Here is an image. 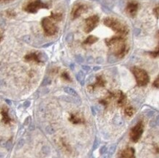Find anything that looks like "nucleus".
Returning <instances> with one entry per match:
<instances>
[{
  "mask_svg": "<svg viewBox=\"0 0 159 158\" xmlns=\"http://www.w3.org/2000/svg\"><path fill=\"white\" fill-rule=\"evenodd\" d=\"M108 46L111 47L115 54L119 57H123L126 53V45L125 40L121 37H114L112 39L107 40Z\"/></svg>",
  "mask_w": 159,
  "mask_h": 158,
  "instance_id": "f257e3e1",
  "label": "nucleus"
},
{
  "mask_svg": "<svg viewBox=\"0 0 159 158\" xmlns=\"http://www.w3.org/2000/svg\"><path fill=\"white\" fill-rule=\"evenodd\" d=\"M103 23L106 26L110 27L112 30L117 32V33L127 34L128 32L127 26L117 19H112V18H107L103 21Z\"/></svg>",
  "mask_w": 159,
  "mask_h": 158,
  "instance_id": "f03ea898",
  "label": "nucleus"
},
{
  "mask_svg": "<svg viewBox=\"0 0 159 158\" xmlns=\"http://www.w3.org/2000/svg\"><path fill=\"white\" fill-rule=\"evenodd\" d=\"M132 72L135 76L136 82L139 86H146L149 82V76L145 70L139 68H132Z\"/></svg>",
  "mask_w": 159,
  "mask_h": 158,
  "instance_id": "7ed1b4c3",
  "label": "nucleus"
},
{
  "mask_svg": "<svg viewBox=\"0 0 159 158\" xmlns=\"http://www.w3.org/2000/svg\"><path fill=\"white\" fill-rule=\"evenodd\" d=\"M43 8H48L47 4L43 2L40 0H34L31 2H29L24 7V11L30 13H35L39 10Z\"/></svg>",
  "mask_w": 159,
  "mask_h": 158,
  "instance_id": "20e7f679",
  "label": "nucleus"
},
{
  "mask_svg": "<svg viewBox=\"0 0 159 158\" xmlns=\"http://www.w3.org/2000/svg\"><path fill=\"white\" fill-rule=\"evenodd\" d=\"M41 25L45 34L47 36H52L57 32V28L52 21L50 18H43L42 19Z\"/></svg>",
  "mask_w": 159,
  "mask_h": 158,
  "instance_id": "39448f33",
  "label": "nucleus"
},
{
  "mask_svg": "<svg viewBox=\"0 0 159 158\" xmlns=\"http://www.w3.org/2000/svg\"><path fill=\"white\" fill-rule=\"evenodd\" d=\"M144 131V126L142 121H139L137 123L136 126H134L131 129L130 133V139L134 141V142H137L141 138L142 133Z\"/></svg>",
  "mask_w": 159,
  "mask_h": 158,
  "instance_id": "423d86ee",
  "label": "nucleus"
},
{
  "mask_svg": "<svg viewBox=\"0 0 159 158\" xmlns=\"http://www.w3.org/2000/svg\"><path fill=\"white\" fill-rule=\"evenodd\" d=\"M88 9V6L86 4L78 3L73 6L72 11H71V18L72 19H76L77 18L80 17L84 13L87 11Z\"/></svg>",
  "mask_w": 159,
  "mask_h": 158,
  "instance_id": "0eeeda50",
  "label": "nucleus"
},
{
  "mask_svg": "<svg viewBox=\"0 0 159 158\" xmlns=\"http://www.w3.org/2000/svg\"><path fill=\"white\" fill-rule=\"evenodd\" d=\"M99 22V17L98 15H93L85 20L84 31L86 33H89L96 27Z\"/></svg>",
  "mask_w": 159,
  "mask_h": 158,
  "instance_id": "6e6552de",
  "label": "nucleus"
},
{
  "mask_svg": "<svg viewBox=\"0 0 159 158\" xmlns=\"http://www.w3.org/2000/svg\"><path fill=\"white\" fill-rule=\"evenodd\" d=\"M139 9V4L136 1H130L126 6V12L130 17H134L137 13Z\"/></svg>",
  "mask_w": 159,
  "mask_h": 158,
  "instance_id": "1a4fd4ad",
  "label": "nucleus"
},
{
  "mask_svg": "<svg viewBox=\"0 0 159 158\" xmlns=\"http://www.w3.org/2000/svg\"><path fill=\"white\" fill-rule=\"evenodd\" d=\"M46 56L43 54H39V53H31L27 54L25 56L26 61L28 62H35L37 63H39L44 60L43 56Z\"/></svg>",
  "mask_w": 159,
  "mask_h": 158,
  "instance_id": "9d476101",
  "label": "nucleus"
},
{
  "mask_svg": "<svg viewBox=\"0 0 159 158\" xmlns=\"http://www.w3.org/2000/svg\"><path fill=\"white\" fill-rule=\"evenodd\" d=\"M118 158H135L134 149L133 148H127L120 152Z\"/></svg>",
  "mask_w": 159,
  "mask_h": 158,
  "instance_id": "9b49d317",
  "label": "nucleus"
},
{
  "mask_svg": "<svg viewBox=\"0 0 159 158\" xmlns=\"http://www.w3.org/2000/svg\"><path fill=\"white\" fill-rule=\"evenodd\" d=\"M64 91L65 93H67L68 94H70V96L73 97V98H79L78 93L76 92V90H73V88H71V87H69V86L65 87Z\"/></svg>",
  "mask_w": 159,
  "mask_h": 158,
  "instance_id": "f8f14e48",
  "label": "nucleus"
},
{
  "mask_svg": "<svg viewBox=\"0 0 159 158\" xmlns=\"http://www.w3.org/2000/svg\"><path fill=\"white\" fill-rule=\"evenodd\" d=\"M76 79L77 81L80 83L81 86L84 85V80H85V74L83 71H79L78 73L76 74Z\"/></svg>",
  "mask_w": 159,
  "mask_h": 158,
  "instance_id": "ddd939ff",
  "label": "nucleus"
},
{
  "mask_svg": "<svg viewBox=\"0 0 159 158\" xmlns=\"http://www.w3.org/2000/svg\"><path fill=\"white\" fill-rule=\"evenodd\" d=\"M98 40V38L95 37V36L91 35V36H89V37L87 38V40H85L84 43L88 44V45H91V44H93V43H95V42H97Z\"/></svg>",
  "mask_w": 159,
  "mask_h": 158,
  "instance_id": "4468645a",
  "label": "nucleus"
},
{
  "mask_svg": "<svg viewBox=\"0 0 159 158\" xmlns=\"http://www.w3.org/2000/svg\"><path fill=\"white\" fill-rule=\"evenodd\" d=\"M2 116H3V121H5V123H8L10 121H11L10 117H9V116H8L7 109L3 108L2 111Z\"/></svg>",
  "mask_w": 159,
  "mask_h": 158,
  "instance_id": "2eb2a0df",
  "label": "nucleus"
},
{
  "mask_svg": "<svg viewBox=\"0 0 159 158\" xmlns=\"http://www.w3.org/2000/svg\"><path fill=\"white\" fill-rule=\"evenodd\" d=\"M73 38H74V36H73V33H69L67 34L66 37H65V40L68 43H71L73 41Z\"/></svg>",
  "mask_w": 159,
  "mask_h": 158,
  "instance_id": "dca6fc26",
  "label": "nucleus"
},
{
  "mask_svg": "<svg viewBox=\"0 0 159 158\" xmlns=\"http://www.w3.org/2000/svg\"><path fill=\"white\" fill-rule=\"evenodd\" d=\"M51 17H52V19L55 20V21H60L61 19H62V15H61L60 13H52Z\"/></svg>",
  "mask_w": 159,
  "mask_h": 158,
  "instance_id": "f3484780",
  "label": "nucleus"
},
{
  "mask_svg": "<svg viewBox=\"0 0 159 158\" xmlns=\"http://www.w3.org/2000/svg\"><path fill=\"white\" fill-rule=\"evenodd\" d=\"M125 114H127L128 116H132L134 114V109L131 107H128L127 108H125Z\"/></svg>",
  "mask_w": 159,
  "mask_h": 158,
  "instance_id": "a211bd4d",
  "label": "nucleus"
},
{
  "mask_svg": "<svg viewBox=\"0 0 159 158\" xmlns=\"http://www.w3.org/2000/svg\"><path fill=\"white\" fill-rule=\"evenodd\" d=\"M76 61L77 63H83L84 62V58L81 55H76Z\"/></svg>",
  "mask_w": 159,
  "mask_h": 158,
  "instance_id": "6ab92c4d",
  "label": "nucleus"
},
{
  "mask_svg": "<svg viewBox=\"0 0 159 158\" xmlns=\"http://www.w3.org/2000/svg\"><path fill=\"white\" fill-rule=\"evenodd\" d=\"M51 84V80H50L49 78L46 77V78H44V80H43V81L42 85H43V86H46V85H48V84Z\"/></svg>",
  "mask_w": 159,
  "mask_h": 158,
  "instance_id": "aec40b11",
  "label": "nucleus"
},
{
  "mask_svg": "<svg viewBox=\"0 0 159 158\" xmlns=\"http://www.w3.org/2000/svg\"><path fill=\"white\" fill-rule=\"evenodd\" d=\"M116 149V144H112L111 146V147L109 148V153H110V155H111L112 154L115 152Z\"/></svg>",
  "mask_w": 159,
  "mask_h": 158,
  "instance_id": "412c9836",
  "label": "nucleus"
},
{
  "mask_svg": "<svg viewBox=\"0 0 159 158\" xmlns=\"http://www.w3.org/2000/svg\"><path fill=\"white\" fill-rule=\"evenodd\" d=\"M24 139H21L18 142L17 148H18V149H21V148L24 146Z\"/></svg>",
  "mask_w": 159,
  "mask_h": 158,
  "instance_id": "4be33fe9",
  "label": "nucleus"
},
{
  "mask_svg": "<svg viewBox=\"0 0 159 158\" xmlns=\"http://www.w3.org/2000/svg\"><path fill=\"white\" fill-rule=\"evenodd\" d=\"M98 145H99L98 140L97 138H95V142H94V145H93V149H94V150H95V149H96L98 147Z\"/></svg>",
  "mask_w": 159,
  "mask_h": 158,
  "instance_id": "5701e85b",
  "label": "nucleus"
},
{
  "mask_svg": "<svg viewBox=\"0 0 159 158\" xmlns=\"http://www.w3.org/2000/svg\"><path fill=\"white\" fill-rule=\"evenodd\" d=\"M7 147V149L9 150V149H11V148L12 147V141L10 140V141H7V143H6V147Z\"/></svg>",
  "mask_w": 159,
  "mask_h": 158,
  "instance_id": "b1692460",
  "label": "nucleus"
},
{
  "mask_svg": "<svg viewBox=\"0 0 159 158\" xmlns=\"http://www.w3.org/2000/svg\"><path fill=\"white\" fill-rule=\"evenodd\" d=\"M62 78H64L65 80H68V81H70V77H69L68 74L67 73V72H64V73L62 74Z\"/></svg>",
  "mask_w": 159,
  "mask_h": 158,
  "instance_id": "393cba45",
  "label": "nucleus"
},
{
  "mask_svg": "<svg viewBox=\"0 0 159 158\" xmlns=\"http://www.w3.org/2000/svg\"><path fill=\"white\" fill-rule=\"evenodd\" d=\"M106 151H107V147H106L105 146H103V147H102L101 148V150H100V152H101V154H104Z\"/></svg>",
  "mask_w": 159,
  "mask_h": 158,
  "instance_id": "a878e982",
  "label": "nucleus"
},
{
  "mask_svg": "<svg viewBox=\"0 0 159 158\" xmlns=\"http://www.w3.org/2000/svg\"><path fill=\"white\" fill-rule=\"evenodd\" d=\"M96 62L98 64H102L103 62V59L102 57H98L96 59Z\"/></svg>",
  "mask_w": 159,
  "mask_h": 158,
  "instance_id": "bb28decb",
  "label": "nucleus"
},
{
  "mask_svg": "<svg viewBox=\"0 0 159 158\" xmlns=\"http://www.w3.org/2000/svg\"><path fill=\"white\" fill-rule=\"evenodd\" d=\"M46 130H47V132L48 133H53L54 132V129L52 128V127H48L47 128H46Z\"/></svg>",
  "mask_w": 159,
  "mask_h": 158,
  "instance_id": "cd10ccee",
  "label": "nucleus"
},
{
  "mask_svg": "<svg viewBox=\"0 0 159 158\" xmlns=\"http://www.w3.org/2000/svg\"><path fill=\"white\" fill-rule=\"evenodd\" d=\"M82 69L84 70H85L86 72H89V70H91L90 67H89V66H82Z\"/></svg>",
  "mask_w": 159,
  "mask_h": 158,
  "instance_id": "c85d7f7f",
  "label": "nucleus"
},
{
  "mask_svg": "<svg viewBox=\"0 0 159 158\" xmlns=\"http://www.w3.org/2000/svg\"><path fill=\"white\" fill-rule=\"evenodd\" d=\"M93 62H94V59H93V57L89 56L88 59H87V62H88V63H93Z\"/></svg>",
  "mask_w": 159,
  "mask_h": 158,
  "instance_id": "c756f323",
  "label": "nucleus"
},
{
  "mask_svg": "<svg viewBox=\"0 0 159 158\" xmlns=\"http://www.w3.org/2000/svg\"><path fill=\"white\" fill-rule=\"evenodd\" d=\"M153 86L155 87H156V88H158V77L156 78V81H154Z\"/></svg>",
  "mask_w": 159,
  "mask_h": 158,
  "instance_id": "7c9ffc66",
  "label": "nucleus"
},
{
  "mask_svg": "<svg viewBox=\"0 0 159 158\" xmlns=\"http://www.w3.org/2000/svg\"><path fill=\"white\" fill-rule=\"evenodd\" d=\"M30 105V101H26L25 103H24V106L25 107V108H28Z\"/></svg>",
  "mask_w": 159,
  "mask_h": 158,
  "instance_id": "2f4dec72",
  "label": "nucleus"
},
{
  "mask_svg": "<svg viewBox=\"0 0 159 158\" xmlns=\"http://www.w3.org/2000/svg\"><path fill=\"white\" fill-rule=\"evenodd\" d=\"M6 143H7V141H0V145H1L2 147H6Z\"/></svg>",
  "mask_w": 159,
  "mask_h": 158,
  "instance_id": "473e14b6",
  "label": "nucleus"
},
{
  "mask_svg": "<svg viewBox=\"0 0 159 158\" xmlns=\"http://www.w3.org/2000/svg\"><path fill=\"white\" fill-rule=\"evenodd\" d=\"M3 40V32L2 30L0 29V42H2V40Z\"/></svg>",
  "mask_w": 159,
  "mask_h": 158,
  "instance_id": "72a5a7b5",
  "label": "nucleus"
},
{
  "mask_svg": "<svg viewBox=\"0 0 159 158\" xmlns=\"http://www.w3.org/2000/svg\"><path fill=\"white\" fill-rule=\"evenodd\" d=\"M154 12H155V13H156V17L158 18V6H157L156 8H155L154 9Z\"/></svg>",
  "mask_w": 159,
  "mask_h": 158,
  "instance_id": "f704fd0d",
  "label": "nucleus"
},
{
  "mask_svg": "<svg viewBox=\"0 0 159 158\" xmlns=\"http://www.w3.org/2000/svg\"><path fill=\"white\" fill-rule=\"evenodd\" d=\"M91 110H92V111H93V114L94 115V116H95V115L96 114V113H95V112H96V111H95L94 107H93H93H91Z\"/></svg>",
  "mask_w": 159,
  "mask_h": 158,
  "instance_id": "c9c22d12",
  "label": "nucleus"
},
{
  "mask_svg": "<svg viewBox=\"0 0 159 158\" xmlns=\"http://www.w3.org/2000/svg\"><path fill=\"white\" fill-rule=\"evenodd\" d=\"M100 69H101V67H95L94 68H93V70H94V71H98V70H99Z\"/></svg>",
  "mask_w": 159,
  "mask_h": 158,
  "instance_id": "e433bc0d",
  "label": "nucleus"
},
{
  "mask_svg": "<svg viewBox=\"0 0 159 158\" xmlns=\"http://www.w3.org/2000/svg\"><path fill=\"white\" fill-rule=\"evenodd\" d=\"M0 1H2V2H5V1H9V0H0Z\"/></svg>",
  "mask_w": 159,
  "mask_h": 158,
  "instance_id": "4c0bfd02",
  "label": "nucleus"
}]
</instances>
